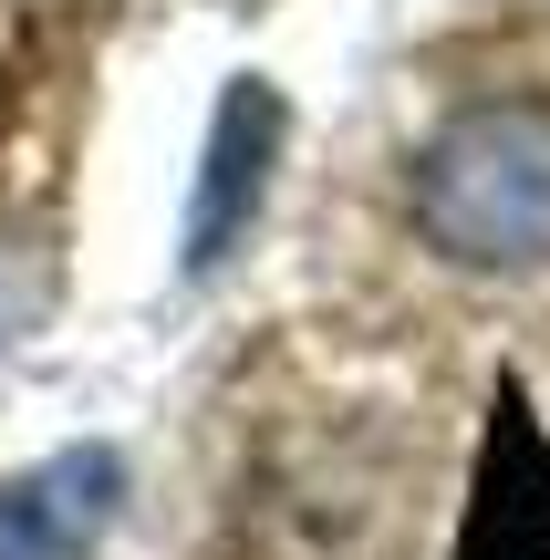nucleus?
Here are the masks:
<instances>
[{
    "mask_svg": "<svg viewBox=\"0 0 550 560\" xmlns=\"http://www.w3.org/2000/svg\"><path fill=\"white\" fill-rule=\"evenodd\" d=\"M416 229L468 270H550V94H489L436 125Z\"/></svg>",
    "mask_w": 550,
    "mask_h": 560,
    "instance_id": "1",
    "label": "nucleus"
},
{
    "mask_svg": "<svg viewBox=\"0 0 550 560\" xmlns=\"http://www.w3.org/2000/svg\"><path fill=\"white\" fill-rule=\"evenodd\" d=\"M125 509L115 446H62V457L0 478V560H83Z\"/></svg>",
    "mask_w": 550,
    "mask_h": 560,
    "instance_id": "4",
    "label": "nucleus"
},
{
    "mask_svg": "<svg viewBox=\"0 0 550 560\" xmlns=\"http://www.w3.org/2000/svg\"><path fill=\"white\" fill-rule=\"evenodd\" d=\"M281 94H270L260 73H239L219 94V115H208V145H198V187H187V240H177V260L187 280H208V270H229L249 249V229H260V208H270V166H281Z\"/></svg>",
    "mask_w": 550,
    "mask_h": 560,
    "instance_id": "2",
    "label": "nucleus"
},
{
    "mask_svg": "<svg viewBox=\"0 0 550 560\" xmlns=\"http://www.w3.org/2000/svg\"><path fill=\"white\" fill-rule=\"evenodd\" d=\"M457 560H550V436H540L519 384H499V405H489Z\"/></svg>",
    "mask_w": 550,
    "mask_h": 560,
    "instance_id": "3",
    "label": "nucleus"
}]
</instances>
